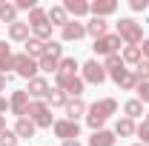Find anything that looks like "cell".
<instances>
[{
	"instance_id": "obj_34",
	"label": "cell",
	"mask_w": 149,
	"mask_h": 146,
	"mask_svg": "<svg viewBox=\"0 0 149 146\" xmlns=\"http://www.w3.org/2000/svg\"><path fill=\"white\" fill-rule=\"evenodd\" d=\"M120 66H126V63L120 60V55H109V57H106V63H103V69H106V72H112V69H120Z\"/></svg>"
},
{
	"instance_id": "obj_38",
	"label": "cell",
	"mask_w": 149,
	"mask_h": 146,
	"mask_svg": "<svg viewBox=\"0 0 149 146\" xmlns=\"http://www.w3.org/2000/svg\"><path fill=\"white\" fill-rule=\"evenodd\" d=\"M9 80H12L9 74H0V92H3V89H6V86H9Z\"/></svg>"
},
{
	"instance_id": "obj_1",
	"label": "cell",
	"mask_w": 149,
	"mask_h": 146,
	"mask_svg": "<svg viewBox=\"0 0 149 146\" xmlns=\"http://www.w3.org/2000/svg\"><path fill=\"white\" fill-rule=\"evenodd\" d=\"M115 112H118V100L115 97H100V100H95L92 106L86 109V123L92 126V132H97V129H103V123Z\"/></svg>"
},
{
	"instance_id": "obj_30",
	"label": "cell",
	"mask_w": 149,
	"mask_h": 146,
	"mask_svg": "<svg viewBox=\"0 0 149 146\" xmlns=\"http://www.w3.org/2000/svg\"><path fill=\"white\" fill-rule=\"evenodd\" d=\"M132 74H135V80H138V83H146V80H149V60H146V57L132 69Z\"/></svg>"
},
{
	"instance_id": "obj_22",
	"label": "cell",
	"mask_w": 149,
	"mask_h": 146,
	"mask_svg": "<svg viewBox=\"0 0 149 146\" xmlns=\"http://www.w3.org/2000/svg\"><path fill=\"white\" fill-rule=\"evenodd\" d=\"M63 9H66V15H74V17L89 15V3L86 0H63Z\"/></svg>"
},
{
	"instance_id": "obj_3",
	"label": "cell",
	"mask_w": 149,
	"mask_h": 146,
	"mask_svg": "<svg viewBox=\"0 0 149 146\" xmlns=\"http://www.w3.org/2000/svg\"><path fill=\"white\" fill-rule=\"evenodd\" d=\"M26 117H29L35 126H40V129H52V126H55V120H52V109L46 106V100H32Z\"/></svg>"
},
{
	"instance_id": "obj_36",
	"label": "cell",
	"mask_w": 149,
	"mask_h": 146,
	"mask_svg": "<svg viewBox=\"0 0 149 146\" xmlns=\"http://www.w3.org/2000/svg\"><path fill=\"white\" fill-rule=\"evenodd\" d=\"M129 6H132V12H146L149 0H129Z\"/></svg>"
},
{
	"instance_id": "obj_4",
	"label": "cell",
	"mask_w": 149,
	"mask_h": 146,
	"mask_svg": "<svg viewBox=\"0 0 149 146\" xmlns=\"http://www.w3.org/2000/svg\"><path fill=\"white\" fill-rule=\"evenodd\" d=\"M60 60H63V46H60L57 40H49V43H46V52H43V57L37 60V66H40L43 72H57Z\"/></svg>"
},
{
	"instance_id": "obj_41",
	"label": "cell",
	"mask_w": 149,
	"mask_h": 146,
	"mask_svg": "<svg viewBox=\"0 0 149 146\" xmlns=\"http://www.w3.org/2000/svg\"><path fill=\"white\" fill-rule=\"evenodd\" d=\"M3 129H6V120H3V115H0V132H3Z\"/></svg>"
},
{
	"instance_id": "obj_8",
	"label": "cell",
	"mask_w": 149,
	"mask_h": 146,
	"mask_svg": "<svg viewBox=\"0 0 149 146\" xmlns=\"http://www.w3.org/2000/svg\"><path fill=\"white\" fill-rule=\"evenodd\" d=\"M29 103H32V97H29V92H26V89L12 92V97H9V109H12V115H15V117H26Z\"/></svg>"
},
{
	"instance_id": "obj_39",
	"label": "cell",
	"mask_w": 149,
	"mask_h": 146,
	"mask_svg": "<svg viewBox=\"0 0 149 146\" xmlns=\"http://www.w3.org/2000/svg\"><path fill=\"white\" fill-rule=\"evenodd\" d=\"M6 109H9V100H6V97H0V115H3Z\"/></svg>"
},
{
	"instance_id": "obj_33",
	"label": "cell",
	"mask_w": 149,
	"mask_h": 146,
	"mask_svg": "<svg viewBox=\"0 0 149 146\" xmlns=\"http://www.w3.org/2000/svg\"><path fill=\"white\" fill-rule=\"evenodd\" d=\"M17 135H15V132H9V129H3V132H0V146H17Z\"/></svg>"
},
{
	"instance_id": "obj_17",
	"label": "cell",
	"mask_w": 149,
	"mask_h": 146,
	"mask_svg": "<svg viewBox=\"0 0 149 146\" xmlns=\"http://www.w3.org/2000/svg\"><path fill=\"white\" fill-rule=\"evenodd\" d=\"M9 69H15V55L6 46V40H0V74H9Z\"/></svg>"
},
{
	"instance_id": "obj_40",
	"label": "cell",
	"mask_w": 149,
	"mask_h": 146,
	"mask_svg": "<svg viewBox=\"0 0 149 146\" xmlns=\"http://www.w3.org/2000/svg\"><path fill=\"white\" fill-rule=\"evenodd\" d=\"M63 146H80V140H63Z\"/></svg>"
},
{
	"instance_id": "obj_12",
	"label": "cell",
	"mask_w": 149,
	"mask_h": 146,
	"mask_svg": "<svg viewBox=\"0 0 149 146\" xmlns=\"http://www.w3.org/2000/svg\"><path fill=\"white\" fill-rule=\"evenodd\" d=\"M60 37L66 40V43H77V40H83L86 37V23H80V20H69L63 29H60Z\"/></svg>"
},
{
	"instance_id": "obj_42",
	"label": "cell",
	"mask_w": 149,
	"mask_h": 146,
	"mask_svg": "<svg viewBox=\"0 0 149 146\" xmlns=\"http://www.w3.org/2000/svg\"><path fill=\"white\" fill-rule=\"evenodd\" d=\"M132 146H143V143H132Z\"/></svg>"
},
{
	"instance_id": "obj_14",
	"label": "cell",
	"mask_w": 149,
	"mask_h": 146,
	"mask_svg": "<svg viewBox=\"0 0 149 146\" xmlns=\"http://www.w3.org/2000/svg\"><path fill=\"white\" fill-rule=\"evenodd\" d=\"M29 97H37V100H46V95L52 92V86L43 80V77H35V80H29Z\"/></svg>"
},
{
	"instance_id": "obj_32",
	"label": "cell",
	"mask_w": 149,
	"mask_h": 146,
	"mask_svg": "<svg viewBox=\"0 0 149 146\" xmlns=\"http://www.w3.org/2000/svg\"><path fill=\"white\" fill-rule=\"evenodd\" d=\"M135 135L141 138V143H143V146H149V120H141L138 129H135Z\"/></svg>"
},
{
	"instance_id": "obj_27",
	"label": "cell",
	"mask_w": 149,
	"mask_h": 146,
	"mask_svg": "<svg viewBox=\"0 0 149 146\" xmlns=\"http://www.w3.org/2000/svg\"><path fill=\"white\" fill-rule=\"evenodd\" d=\"M35 129L37 126L29 120V117H17V123H15V135H17V138H32Z\"/></svg>"
},
{
	"instance_id": "obj_28",
	"label": "cell",
	"mask_w": 149,
	"mask_h": 146,
	"mask_svg": "<svg viewBox=\"0 0 149 146\" xmlns=\"http://www.w3.org/2000/svg\"><path fill=\"white\" fill-rule=\"evenodd\" d=\"M120 60H123V63H135V66H138V63L143 60V52H141V46H126V49L120 52Z\"/></svg>"
},
{
	"instance_id": "obj_31",
	"label": "cell",
	"mask_w": 149,
	"mask_h": 146,
	"mask_svg": "<svg viewBox=\"0 0 149 146\" xmlns=\"http://www.w3.org/2000/svg\"><path fill=\"white\" fill-rule=\"evenodd\" d=\"M40 23H49V17H46V9H32L29 12V26H40Z\"/></svg>"
},
{
	"instance_id": "obj_18",
	"label": "cell",
	"mask_w": 149,
	"mask_h": 146,
	"mask_svg": "<svg viewBox=\"0 0 149 146\" xmlns=\"http://www.w3.org/2000/svg\"><path fill=\"white\" fill-rule=\"evenodd\" d=\"M89 146H115V132H109V129H97V132H92Z\"/></svg>"
},
{
	"instance_id": "obj_19",
	"label": "cell",
	"mask_w": 149,
	"mask_h": 146,
	"mask_svg": "<svg viewBox=\"0 0 149 146\" xmlns=\"http://www.w3.org/2000/svg\"><path fill=\"white\" fill-rule=\"evenodd\" d=\"M23 46H26V52H23V55H29L32 60H40L43 52H46V43H43V40H37V37H29Z\"/></svg>"
},
{
	"instance_id": "obj_43",
	"label": "cell",
	"mask_w": 149,
	"mask_h": 146,
	"mask_svg": "<svg viewBox=\"0 0 149 146\" xmlns=\"http://www.w3.org/2000/svg\"><path fill=\"white\" fill-rule=\"evenodd\" d=\"M146 120H149V115H146Z\"/></svg>"
},
{
	"instance_id": "obj_25",
	"label": "cell",
	"mask_w": 149,
	"mask_h": 146,
	"mask_svg": "<svg viewBox=\"0 0 149 146\" xmlns=\"http://www.w3.org/2000/svg\"><path fill=\"white\" fill-rule=\"evenodd\" d=\"M123 112H126V117H129V120H138V117H143V115H146V112H143V103H141L138 97L126 100V103H123Z\"/></svg>"
},
{
	"instance_id": "obj_35",
	"label": "cell",
	"mask_w": 149,
	"mask_h": 146,
	"mask_svg": "<svg viewBox=\"0 0 149 146\" xmlns=\"http://www.w3.org/2000/svg\"><path fill=\"white\" fill-rule=\"evenodd\" d=\"M138 100L141 103H149V80L146 83H138Z\"/></svg>"
},
{
	"instance_id": "obj_9",
	"label": "cell",
	"mask_w": 149,
	"mask_h": 146,
	"mask_svg": "<svg viewBox=\"0 0 149 146\" xmlns=\"http://www.w3.org/2000/svg\"><path fill=\"white\" fill-rule=\"evenodd\" d=\"M37 60H32L29 55H15V72L20 74V77H26V80H35L37 77Z\"/></svg>"
},
{
	"instance_id": "obj_2",
	"label": "cell",
	"mask_w": 149,
	"mask_h": 146,
	"mask_svg": "<svg viewBox=\"0 0 149 146\" xmlns=\"http://www.w3.org/2000/svg\"><path fill=\"white\" fill-rule=\"evenodd\" d=\"M115 35L120 37L126 46H141L143 43V26L138 23V20H132V17H120L118 23H115Z\"/></svg>"
},
{
	"instance_id": "obj_6",
	"label": "cell",
	"mask_w": 149,
	"mask_h": 146,
	"mask_svg": "<svg viewBox=\"0 0 149 146\" xmlns=\"http://www.w3.org/2000/svg\"><path fill=\"white\" fill-rule=\"evenodd\" d=\"M120 46H123V40L118 35H103V37H97L95 40V55H103V57H109V55H118L120 52Z\"/></svg>"
},
{
	"instance_id": "obj_37",
	"label": "cell",
	"mask_w": 149,
	"mask_h": 146,
	"mask_svg": "<svg viewBox=\"0 0 149 146\" xmlns=\"http://www.w3.org/2000/svg\"><path fill=\"white\" fill-rule=\"evenodd\" d=\"M15 6H17V12H20V9H23V12H32V9H37V3H35V0H17Z\"/></svg>"
},
{
	"instance_id": "obj_13",
	"label": "cell",
	"mask_w": 149,
	"mask_h": 146,
	"mask_svg": "<svg viewBox=\"0 0 149 146\" xmlns=\"http://www.w3.org/2000/svg\"><path fill=\"white\" fill-rule=\"evenodd\" d=\"M89 12H92V17H109L118 12V3L115 0H95V3H89Z\"/></svg>"
},
{
	"instance_id": "obj_20",
	"label": "cell",
	"mask_w": 149,
	"mask_h": 146,
	"mask_svg": "<svg viewBox=\"0 0 149 146\" xmlns=\"http://www.w3.org/2000/svg\"><path fill=\"white\" fill-rule=\"evenodd\" d=\"M46 17H49L52 26H60V29L69 23V15H66V9H63V6H52V9H46Z\"/></svg>"
},
{
	"instance_id": "obj_26",
	"label": "cell",
	"mask_w": 149,
	"mask_h": 146,
	"mask_svg": "<svg viewBox=\"0 0 149 146\" xmlns=\"http://www.w3.org/2000/svg\"><path fill=\"white\" fill-rule=\"evenodd\" d=\"M135 129H138V126H135V120H129V117L123 115V117L115 123V135H120V138H132V135H135Z\"/></svg>"
},
{
	"instance_id": "obj_23",
	"label": "cell",
	"mask_w": 149,
	"mask_h": 146,
	"mask_svg": "<svg viewBox=\"0 0 149 146\" xmlns=\"http://www.w3.org/2000/svg\"><path fill=\"white\" fill-rule=\"evenodd\" d=\"M0 23H17V6L15 3H6V0H0Z\"/></svg>"
},
{
	"instance_id": "obj_24",
	"label": "cell",
	"mask_w": 149,
	"mask_h": 146,
	"mask_svg": "<svg viewBox=\"0 0 149 146\" xmlns=\"http://www.w3.org/2000/svg\"><path fill=\"white\" fill-rule=\"evenodd\" d=\"M66 103H69V95L63 89H52L46 95V106H49V109H55V106H63V109H66Z\"/></svg>"
},
{
	"instance_id": "obj_16",
	"label": "cell",
	"mask_w": 149,
	"mask_h": 146,
	"mask_svg": "<svg viewBox=\"0 0 149 146\" xmlns=\"http://www.w3.org/2000/svg\"><path fill=\"white\" fill-rule=\"evenodd\" d=\"M29 32H32V26H29V23H12V26H9V37H12V40H17V43H26V40H29Z\"/></svg>"
},
{
	"instance_id": "obj_5",
	"label": "cell",
	"mask_w": 149,
	"mask_h": 146,
	"mask_svg": "<svg viewBox=\"0 0 149 146\" xmlns=\"http://www.w3.org/2000/svg\"><path fill=\"white\" fill-rule=\"evenodd\" d=\"M80 72H83V83H92V86H100V83L109 77V72H106L97 60H86V63L80 66Z\"/></svg>"
},
{
	"instance_id": "obj_10",
	"label": "cell",
	"mask_w": 149,
	"mask_h": 146,
	"mask_svg": "<svg viewBox=\"0 0 149 146\" xmlns=\"http://www.w3.org/2000/svg\"><path fill=\"white\" fill-rule=\"evenodd\" d=\"M72 77H77V60H74V57H63V60H60V66H57V72H55L57 89H60L63 83H69Z\"/></svg>"
},
{
	"instance_id": "obj_29",
	"label": "cell",
	"mask_w": 149,
	"mask_h": 146,
	"mask_svg": "<svg viewBox=\"0 0 149 146\" xmlns=\"http://www.w3.org/2000/svg\"><path fill=\"white\" fill-rule=\"evenodd\" d=\"M83 86H86V83H83V77H72V80H69V83H63L60 89L66 92L69 97H80V95H83Z\"/></svg>"
},
{
	"instance_id": "obj_21",
	"label": "cell",
	"mask_w": 149,
	"mask_h": 146,
	"mask_svg": "<svg viewBox=\"0 0 149 146\" xmlns=\"http://www.w3.org/2000/svg\"><path fill=\"white\" fill-rule=\"evenodd\" d=\"M86 109H89V106H86L80 97H69V103H66V117H69V120H77L80 115H86Z\"/></svg>"
},
{
	"instance_id": "obj_11",
	"label": "cell",
	"mask_w": 149,
	"mask_h": 146,
	"mask_svg": "<svg viewBox=\"0 0 149 146\" xmlns=\"http://www.w3.org/2000/svg\"><path fill=\"white\" fill-rule=\"evenodd\" d=\"M109 77L120 86L123 92H132V89H138V80H135V74H132V69H126V66H120V69H112Z\"/></svg>"
},
{
	"instance_id": "obj_15",
	"label": "cell",
	"mask_w": 149,
	"mask_h": 146,
	"mask_svg": "<svg viewBox=\"0 0 149 146\" xmlns=\"http://www.w3.org/2000/svg\"><path fill=\"white\" fill-rule=\"evenodd\" d=\"M86 35H92L95 40L103 37V35H109V23H106L103 17H92L89 23H86Z\"/></svg>"
},
{
	"instance_id": "obj_7",
	"label": "cell",
	"mask_w": 149,
	"mask_h": 146,
	"mask_svg": "<svg viewBox=\"0 0 149 146\" xmlns=\"http://www.w3.org/2000/svg\"><path fill=\"white\" fill-rule=\"evenodd\" d=\"M55 135L60 140H77L80 138V123L77 120H69V117H63V120H55Z\"/></svg>"
}]
</instances>
